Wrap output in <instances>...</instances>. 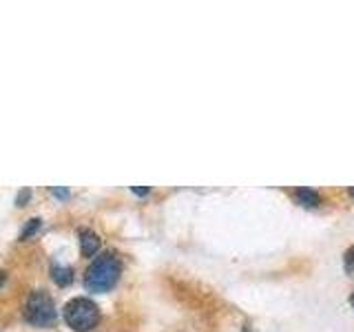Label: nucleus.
Wrapping results in <instances>:
<instances>
[{
	"label": "nucleus",
	"instance_id": "4",
	"mask_svg": "<svg viewBox=\"0 0 354 332\" xmlns=\"http://www.w3.org/2000/svg\"><path fill=\"white\" fill-rule=\"evenodd\" d=\"M100 246H102V239H100L93 230H88V228L80 230V252H82V257H93V255L100 250Z\"/></svg>",
	"mask_w": 354,
	"mask_h": 332
},
{
	"label": "nucleus",
	"instance_id": "9",
	"mask_svg": "<svg viewBox=\"0 0 354 332\" xmlns=\"http://www.w3.org/2000/svg\"><path fill=\"white\" fill-rule=\"evenodd\" d=\"M29 197H31V191H29V188H25V191H22V193H18L16 204H18V206H22L25 202H29Z\"/></svg>",
	"mask_w": 354,
	"mask_h": 332
},
{
	"label": "nucleus",
	"instance_id": "2",
	"mask_svg": "<svg viewBox=\"0 0 354 332\" xmlns=\"http://www.w3.org/2000/svg\"><path fill=\"white\" fill-rule=\"evenodd\" d=\"M64 321L66 326L73 328L75 332H88L97 326L100 321V308L93 299L86 297H75L64 306Z\"/></svg>",
	"mask_w": 354,
	"mask_h": 332
},
{
	"label": "nucleus",
	"instance_id": "12",
	"mask_svg": "<svg viewBox=\"0 0 354 332\" xmlns=\"http://www.w3.org/2000/svg\"><path fill=\"white\" fill-rule=\"evenodd\" d=\"M5 279H7V273H3V270H0V286L5 284Z\"/></svg>",
	"mask_w": 354,
	"mask_h": 332
},
{
	"label": "nucleus",
	"instance_id": "10",
	"mask_svg": "<svg viewBox=\"0 0 354 332\" xmlns=\"http://www.w3.org/2000/svg\"><path fill=\"white\" fill-rule=\"evenodd\" d=\"M55 197H60V199H66V197H69V191H66V188H53V191H51Z\"/></svg>",
	"mask_w": 354,
	"mask_h": 332
},
{
	"label": "nucleus",
	"instance_id": "5",
	"mask_svg": "<svg viewBox=\"0 0 354 332\" xmlns=\"http://www.w3.org/2000/svg\"><path fill=\"white\" fill-rule=\"evenodd\" d=\"M295 197H297V202L304 204V206H319L321 204V195H319V191H315V188H306V186L297 188Z\"/></svg>",
	"mask_w": 354,
	"mask_h": 332
},
{
	"label": "nucleus",
	"instance_id": "3",
	"mask_svg": "<svg viewBox=\"0 0 354 332\" xmlns=\"http://www.w3.org/2000/svg\"><path fill=\"white\" fill-rule=\"evenodd\" d=\"M25 319L29 324L40 326V328H47V326L55 324L58 313H55V304L47 290H33L29 295L27 306H25Z\"/></svg>",
	"mask_w": 354,
	"mask_h": 332
},
{
	"label": "nucleus",
	"instance_id": "14",
	"mask_svg": "<svg viewBox=\"0 0 354 332\" xmlns=\"http://www.w3.org/2000/svg\"><path fill=\"white\" fill-rule=\"evenodd\" d=\"M350 195H352V197H354V188H350Z\"/></svg>",
	"mask_w": 354,
	"mask_h": 332
},
{
	"label": "nucleus",
	"instance_id": "7",
	"mask_svg": "<svg viewBox=\"0 0 354 332\" xmlns=\"http://www.w3.org/2000/svg\"><path fill=\"white\" fill-rule=\"evenodd\" d=\"M40 226H42V219L40 217H31L27 224H25V228L20 230V239H29V237H33L36 232L40 230Z\"/></svg>",
	"mask_w": 354,
	"mask_h": 332
},
{
	"label": "nucleus",
	"instance_id": "13",
	"mask_svg": "<svg viewBox=\"0 0 354 332\" xmlns=\"http://www.w3.org/2000/svg\"><path fill=\"white\" fill-rule=\"evenodd\" d=\"M350 304H352V306H354V295H352V297H350Z\"/></svg>",
	"mask_w": 354,
	"mask_h": 332
},
{
	"label": "nucleus",
	"instance_id": "8",
	"mask_svg": "<svg viewBox=\"0 0 354 332\" xmlns=\"http://www.w3.org/2000/svg\"><path fill=\"white\" fill-rule=\"evenodd\" d=\"M343 268L348 273H354V246H350L346 255H343Z\"/></svg>",
	"mask_w": 354,
	"mask_h": 332
},
{
	"label": "nucleus",
	"instance_id": "11",
	"mask_svg": "<svg viewBox=\"0 0 354 332\" xmlns=\"http://www.w3.org/2000/svg\"><path fill=\"white\" fill-rule=\"evenodd\" d=\"M151 188H140V186H133V193H138V195H149Z\"/></svg>",
	"mask_w": 354,
	"mask_h": 332
},
{
	"label": "nucleus",
	"instance_id": "1",
	"mask_svg": "<svg viewBox=\"0 0 354 332\" xmlns=\"http://www.w3.org/2000/svg\"><path fill=\"white\" fill-rule=\"evenodd\" d=\"M122 275V261L118 255L104 252L93 259L84 273V288L88 293H106L111 290Z\"/></svg>",
	"mask_w": 354,
	"mask_h": 332
},
{
	"label": "nucleus",
	"instance_id": "6",
	"mask_svg": "<svg viewBox=\"0 0 354 332\" xmlns=\"http://www.w3.org/2000/svg\"><path fill=\"white\" fill-rule=\"evenodd\" d=\"M53 282L58 286H69L73 282V270L69 266H58V268H53Z\"/></svg>",
	"mask_w": 354,
	"mask_h": 332
}]
</instances>
